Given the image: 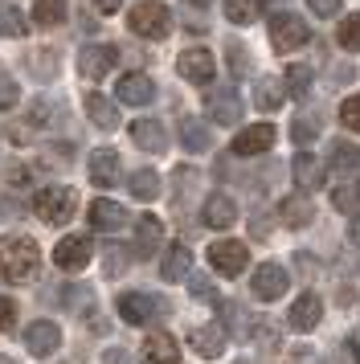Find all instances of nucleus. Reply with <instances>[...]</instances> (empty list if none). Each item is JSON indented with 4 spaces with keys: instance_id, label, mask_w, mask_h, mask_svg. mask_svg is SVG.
Wrapping results in <instances>:
<instances>
[{
    "instance_id": "obj_33",
    "label": "nucleus",
    "mask_w": 360,
    "mask_h": 364,
    "mask_svg": "<svg viewBox=\"0 0 360 364\" xmlns=\"http://www.w3.org/2000/svg\"><path fill=\"white\" fill-rule=\"evenodd\" d=\"M336 41H340V50L348 53H360V13L340 21V29H336Z\"/></svg>"
},
{
    "instance_id": "obj_4",
    "label": "nucleus",
    "mask_w": 360,
    "mask_h": 364,
    "mask_svg": "<svg viewBox=\"0 0 360 364\" xmlns=\"http://www.w3.org/2000/svg\"><path fill=\"white\" fill-rule=\"evenodd\" d=\"M270 41H275L278 53H291V50H303L311 41V29L295 13H275L270 17Z\"/></svg>"
},
{
    "instance_id": "obj_14",
    "label": "nucleus",
    "mask_w": 360,
    "mask_h": 364,
    "mask_svg": "<svg viewBox=\"0 0 360 364\" xmlns=\"http://www.w3.org/2000/svg\"><path fill=\"white\" fill-rule=\"evenodd\" d=\"M209 119L213 123H221V127H233V123L242 119V99H238L233 86H221V90H213L209 95Z\"/></svg>"
},
{
    "instance_id": "obj_35",
    "label": "nucleus",
    "mask_w": 360,
    "mask_h": 364,
    "mask_svg": "<svg viewBox=\"0 0 360 364\" xmlns=\"http://www.w3.org/2000/svg\"><path fill=\"white\" fill-rule=\"evenodd\" d=\"M356 164H360V148H352V144H332V168L336 172H352Z\"/></svg>"
},
{
    "instance_id": "obj_47",
    "label": "nucleus",
    "mask_w": 360,
    "mask_h": 364,
    "mask_svg": "<svg viewBox=\"0 0 360 364\" xmlns=\"http://www.w3.org/2000/svg\"><path fill=\"white\" fill-rule=\"evenodd\" d=\"M90 4H95L98 13H119L123 9V0H90Z\"/></svg>"
},
{
    "instance_id": "obj_15",
    "label": "nucleus",
    "mask_w": 360,
    "mask_h": 364,
    "mask_svg": "<svg viewBox=\"0 0 360 364\" xmlns=\"http://www.w3.org/2000/svg\"><path fill=\"white\" fill-rule=\"evenodd\" d=\"M90 225H95L98 233H115V230H123V225H127V209H123L119 200L98 197V200H90Z\"/></svg>"
},
{
    "instance_id": "obj_36",
    "label": "nucleus",
    "mask_w": 360,
    "mask_h": 364,
    "mask_svg": "<svg viewBox=\"0 0 360 364\" xmlns=\"http://www.w3.org/2000/svg\"><path fill=\"white\" fill-rule=\"evenodd\" d=\"M287 95H295V99H303V95H307L311 90V70L307 66H291L287 70Z\"/></svg>"
},
{
    "instance_id": "obj_31",
    "label": "nucleus",
    "mask_w": 360,
    "mask_h": 364,
    "mask_svg": "<svg viewBox=\"0 0 360 364\" xmlns=\"http://www.w3.org/2000/svg\"><path fill=\"white\" fill-rule=\"evenodd\" d=\"M25 62H29V74L37 82H49V78L58 74V50H33Z\"/></svg>"
},
{
    "instance_id": "obj_2",
    "label": "nucleus",
    "mask_w": 360,
    "mask_h": 364,
    "mask_svg": "<svg viewBox=\"0 0 360 364\" xmlns=\"http://www.w3.org/2000/svg\"><path fill=\"white\" fill-rule=\"evenodd\" d=\"M74 209H78V193L70 184H49V188H41L33 197V213L41 217L46 225H65L74 217Z\"/></svg>"
},
{
    "instance_id": "obj_20",
    "label": "nucleus",
    "mask_w": 360,
    "mask_h": 364,
    "mask_svg": "<svg viewBox=\"0 0 360 364\" xmlns=\"http://www.w3.org/2000/svg\"><path fill=\"white\" fill-rule=\"evenodd\" d=\"M275 127L270 123H254V127H245L242 135H233V151L238 156H258V151H270V144H275Z\"/></svg>"
},
{
    "instance_id": "obj_12",
    "label": "nucleus",
    "mask_w": 360,
    "mask_h": 364,
    "mask_svg": "<svg viewBox=\"0 0 360 364\" xmlns=\"http://www.w3.org/2000/svg\"><path fill=\"white\" fill-rule=\"evenodd\" d=\"M25 348H29L33 356H53L58 348H62V331L58 323H49V319H37L25 328Z\"/></svg>"
},
{
    "instance_id": "obj_51",
    "label": "nucleus",
    "mask_w": 360,
    "mask_h": 364,
    "mask_svg": "<svg viewBox=\"0 0 360 364\" xmlns=\"http://www.w3.org/2000/svg\"><path fill=\"white\" fill-rule=\"evenodd\" d=\"M193 4H209V0H193Z\"/></svg>"
},
{
    "instance_id": "obj_41",
    "label": "nucleus",
    "mask_w": 360,
    "mask_h": 364,
    "mask_svg": "<svg viewBox=\"0 0 360 364\" xmlns=\"http://www.w3.org/2000/svg\"><path fill=\"white\" fill-rule=\"evenodd\" d=\"M189 291H193V295L201 299V303H221V299H217V291H213V282H209V279H196V274H189Z\"/></svg>"
},
{
    "instance_id": "obj_10",
    "label": "nucleus",
    "mask_w": 360,
    "mask_h": 364,
    "mask_svg": "<svg viewBox=\"0 0 360 364\" xmlns=\"http://www.w3.org/2000/svg\"><path fill=\"white\" fill-rule=\"evenodd\" d=\"M176 70H180V78H189V82H196V86H209L213 74H217V62H213L209 50H184Z\"/></svg>"
},
{
    "instance_id": "obj_22",
    "label": "nucleus",
    "mask_w": 360,
    "mask_h": 364,
    "mask_svg": "<svg viewBox=\"0 0 360 364\" xmlns=\"http://www.w3.org/2000/svg\"><path fill=\"white\" fill-rule=\"evenodd\" d=\"M144 364H180V344L168 331H152L144 340Z\"/></svg>"
},
{
    "instance_id": "obj_39",
    "label": "nucleus",
    "mask_w": 360,
    "mask_h": 364,
    "mask_svg": "<svg viewBox=\"0 0 360 364\" xmlns=\"http://www.w3.org/2000/svg\"><path fill=\"white\" fill-rule=\"evenodd\" d=\"M340 123L348 127V132H360V95H352V99L340 102Z\"/></svg>"
},
{
    "instance_id": "obj_40",
    "label": "nucleus",
    "mask_w": 360,
    "mask_h": 364,
    "mask_svg": "<svg viewBox=\"0 0 360 364\" xmlns=\"http://www.w3.org/2000/svg\"><path fill=\"white\" fill-rule=\"evenodd\" d=\"M127 262H131V254H127V250H119V246L107 250V274H111V279H119V274L127 270Z\"/></svg>"
},
{
    "instance_id": "obj_18",
    "label": "nucleus",
    "mask_w": 360,
    "mask_h": 364,
    "mask_svg": "<svg viewBox=\"0 0 360 364\" xmlns=\"http://www.w3.org/2000/svg\"><path fill=\"white\" fill-rule=\"evenodd\" d=\"M291 176H295V184H299L303 193H315V188H324V181H327L324 164H319V160H315L311 151H299V156H295Z\"/></svg>"
},
{
    "instance_id": "obj_8",
    "label": "nucleus",
    "mask_w": 360,
    "mask_h": 364,
    "mask_svg": "<svg viewBox=\"0 0 360 364\" xmlns=\"http://www.w3.org/2000/svg\"><path fill=\"white\" fill-rule=\"evenodd\" d=\"M115 62H119V50L115 46H86L78 53V74L90 78V82H98V78H107L115 70Z\"/></svg>"
},
{
    "instance_id": "obj_5",
    "label": "nucleus",
    "mask_w": 360,
    "mask_h": 364,
    "mask_svg": "<svg viewBox=\"0 0 360 364\" xmlns=\"http://www.w3.org/2000/svg\"><path fill=\"white\" fill-rule=\"evenodd\" d=\"M209 266L221 279H238L245 266H250V250L242 242H213L209 246Z\"/></svg>"
},
{
    "instance_id": "obj_24",
    "label": "nucleus",
    "mask_w": 360,
    "mask_h": 364,
    "mask_svg": "<svg viewBox=\"0 0 360 364\" xmlns=\"http://www.w3.org/2000/svg\"><path fill=\"white\" fill-rule=\"evenodd\" d=\"M131 139H135V148L156 151V156L168 148V135H164V127L156 119H135V123H131Z\"/></svg>"
},
{
    "instance_id": "obj_9",
    "label": "nucleus",
    "mask_w": 360,
    "mask_h": 364,
    "mask_svg": "<svg viewBox=\"0 0 360 364\" xmlns=\"http://www.w3.org/2000/svg\"><path fill=\"white\" fill-rule=\"evenodd\" d=\"M160 311H164V303L152 299L147 291H127V295H119V315H123L127 323H152Z\"/></svg>"
},
{
    "instance_id": "obj_38",
    "label": "nucleus",
    "mask_w": 360,
    "mask_h": 364,
    "mask_svg": "<svg viewBox=\"0 0 360 364\" xmlns=\"http://www.w3.org/2000/svg\"><path fill=\"white\" fill-rule=\"evenodd\" d=\"M332 205L344 209V213H352V209L360 205V188L356 184H340V188H332Z\"/></svg>"
},
{
    "instance_id": "obj_21",
    "label": "nucleus",
    "mask_w": 360,
    "mask_h": 364,
    "mask_svg": "<svg viewBox=\"0 0 360 364\" xmlns=\"http://www.w3.org/2000/svg\"><path fill=\"white\" fill-rule=\"evenodd\" d=\"M135 258H152L156 250H160V242H164V221L160 217H152V213H144L139 221H135Z\"/></svg>"
},
{
    "instance_id": "obj_32",
    "label": "nucleus",
    "mask_w": 360,
    "mask_h": 364,
    "mask_svg": "<svg viewBox=\"0 0 360 364\" xmlns=\"http://www.w3.org/2000/svg\"><path fill=\"white\" fill-rule=\"evenodd\" d=\"M262 13V0H226V17L233 25H254Z\"/></svg>"
},
{
    "instance_id": "obj_43",
    "label": "nucleus",
    "mask_w": 360,
    "mask_h": 364,
    "mask_svg": "<svg viewBox=\"0 0 360 364\" xmlns=\"http://www.w3.org/2000/svg\"><path fill=\"white\" fill-rule=\"evenodd\" d=\"M291 139L295 144H311V139H315V119H295L291 123Z\"/></svg>"
},
{
    "instance_id": "obj_42",
    "label": "nucleus",
    "mask_w": 360,
    "mask_h": 364,
    "mask_svg": "<svg viewBox=\"0 0 360 364\" xmlns=\"http://www.w3.org/2000/svg\"><path fill=\"white\" fill-rule=\"evenodd\" d=\"M29 123H33V127H46V123H53V102H49V99H37V102H33Z\"/></svg>"
},
{
    "instance_id": "obj_25",
    "label": "nucleus",
    "mask_w": 360,
    "mask_h": 364,
    "mask_svg": "<svg viewBox=\"0 0 360 364\" xmlns=\"http://www.w3.org/2000/svg\"><path fill=\"white\" fill-rule=\"evenodd\" d=\"M82 107H86V115H90L95 127H102V132H115V127H119V107H115L107 95H86Z\"/></svg>"
},
{
    "instance_id": "obj_19",
    "label": "nucleus",
    "mask_w": 360,
    "mask_h": 364,
    "mask_svg": "<svg viewBox=\"0 0 360 364\" xmlns=\"http://www.w3.org/2000/svg\"><path fill=\"white\" fill-rule=\"evenodd\" d=\"M201 221H205L209 230H229V225L238 221V205H233V197L213 193V197L205 200V209H201Z\"/></svg>"
},
{
    "instance_id": "obj_16",
    "label": "nucleus",
    "mask_w": 360,
    "mask_h": 364,
    "mask_svg": "<svg viewBox=\"0 0 360 364\" xmlns=\"http://www.w3.org/2000/svg\"><path fill=\"white\" fill-rule=\"evenodd\" d=\"M86 172H90V181H95L98 188L119 184V151H115V148H95V151H90Z\"/></svg>"
},
{
    "instance_id": "obj_3",
    "label": "nucleus",
    "mask_w": 360,
    "mask_h": 364,
    "mask_svg": "<svg viewBox=\"0 0 360 364\" xmlns=\"http://www.w3.org/2000/svg\"><path fill=\"white\" fill-rule=\"evenodd\" d=\"M127 25L135 37H147V41H160L168 37L172 29V13H168V4H156V0H144V4H135L127 13Z\"/></svg>"
},
{
    "instance_id": "obj_6",
    "label": "nucleus",
    "mask_w": 360,
    "mask_h": 364,
    "mask_svg": "<svg viewBox=\"0 0 360 364\" xmlns=\"http://www.w3.org/2000/svg\"><path fill=\"white\" fill-rule=\"evenodd\" d=\"M90 254H95V242H90V233H65L58 250H53V262L62 266V270H82V266H90Z\"/></svg>"
},
{
    "instance_id": "obj_49",
    "label": "nucleus",
    "mask_w": 360,
    "mask_h": 364,
    "mask_svg": "<svg viewBox=\"0 0 360 364\" xmlns=\"http://www.w3.org/2000/svg\"><path fill=\"white\" fill-rule=\"evenodd\" d=\"M291 364H299V356H295ZM303 364H315V356H311V352H303Z\"/></svg>"
},
{
    "instance_id": "obj_48",
    "label": "nucleus",
    "mask_w": 360,
    "mask_h": 364,
    "mask_svg": "<svg viewBox=\"0 0 360 364\" xmlns=\"http://www.w3.org/2000/svg\"><path fill=\"white\" fill-rule=\"evenodd\" d=\"M348 237H352V246H360V213L352 217V225H348Z\"/></svg>"
},
{
    "instance_id": "obj_50",
    "label": "nucleus",
    "mask_w": 360,
    "mask_h": 364,
    "mask_svg": "<svg viewBox=\"0 0 360 364\" xmlns=\"http://www.w3.org/2000/svg\"><path fill=\"white\" fill-rule=\"evenodd\" d=\"M0 364H16V360H13V356H0Z\"/></svg>"
},
{
    "instance_id": "obj_17",
    "label": "nucleus",
    "mask_w": 360,
    "mask_h": 364,
    "mask_svg": "<svg viewBox=\"0 0 360 364\" xmlns=\"http://www.w3.org/2000/svg\"><path fill=\"white\" fill-rule=\"evenodd\" d=\"M115 95H119V102H127V107H147V102L156 99V82L147 74H123Z\"/></svg>"
},
{
    "instance_id": "obj_45",
    "label": "nucleus",
    "mask_w": 360,
    "mask_h": 364,
    "mask_svg": "<svg viewBox=\"0 0 360 364\" xmlns=\"http://www.w3.org/2000/svg\"><path fill=\"white\" fill-rule=\"evenodd\" d=\"M307 4H311L315 17H336L340 13V0H307Z\"/></svg>"
},
{
    "instance_id": "obj_1",
    "label": "nucleus",
    "mask_w": 360,
    "mask_h": 364,
    "mask_svg": "<svg viewBox=\"0 0 360 364\" xmlns=\"http://www.w3.org/2000/svg\"><path fill=\"white\" fill-rule=\"evenodd\" d=\"M37 266H41V250L33 237H25V233L0 237V274L9 282H29L37 274Z\"/></svg>"
},
{
    "instance_id": "obj_26",
    "label": "nucleus",
    "mask_w": 360,
    "mask_h": 364,
    "mask_svg": "<svg viewBox=\"0 0 360 364\" xmlns=\"http://www.w3.org/2000/svg\"><path fill=\"white\" fill-rule=\"evenodd\" d=\"M209 144H213V135L201 119H180V148L196 156V151H209Z\"/></svg>"
},
{
    "instance_id": "obj_29",
    "label": "nucleus",
    "mask_w": 360,
    "mask_h": 364,
    "mask_svg": "<svg viewBox=\"0 0 360 364\" xmlns=\"http://www.w3.org/2000/svg\"><path fill=\"white\" fill-rule=\"evenodd\" d=\"M65 13H70V0H37V4H33V21H37L41 29L62 25Z\"/></svg>"
},
{
    "instance_id": "obj_7",
    "label": "nucleus",
    "mask_w": 360,
    "mask_h": 364,
    "mask_svg": "<svg viewBox=\"0 0 360 364\" xmlns=\"http://www.w3.org/2000/svg\"><path fill=\"white\" fill-rule=\"evenodd\" d=\"M250 291H254V299H262V303H275V299H282V295H287V270H282L278 262H262L258 270H254Z\"/></svg>"
},
{
    "instance_id": "obj_11",
    "label": "nucleus",
    "mask_w": 360,
    "mask_h": 364,
    "mask_svg": "<svg viewBox=\"0 0 360 364\" xmlns=\"http://www.w3.org/2000/svg\"><path fill=\"white\" fill-rule=\"evenodd\" d=\"M291 328L295 331H315L319 328V319H324V299L315 295V291H303V295L291 303Z\"/></svg>"
},
{
    "instance_id": "obj_34",
    "label": "nucleus",
    "mask_w": 360,
    "mask_h": 364,
    "mask_svg": "<svg viewBox=\"0 0 360 364\" xmlns=\"http://www.w3.org/2000/svg\"><path fill=\"white\" fill-rule=\"evenodd\" d=\"M0 37H25V13L16 4H0Z\"/></svg>"
},
{
    "instance_id": "obj_28",
    "label": "nucleus",
    "mask_w": 360,
    "mask_h": 364,
    "mask_svg": "<svg viewBox=\"0 0 360 364\" xmlns=\"http://www.w3.org/2000/svg\"><path fill=\"white\" fill-rule=\"evenodd\" d=\"M278 213H282V221H287L291 230H303V225L315 221V209H311V200H303V197H287L278 205Z\"/></svg>"
},
{
    "instance_id": "obj_46",
    "label": "nucleus",
    "mask_w": 360,
    "mask_h": 364,
    "mask_svg": "<svg viewBox=\"0 0 360 364\" xmlns=\"http://www.w3.org/2000/svg\"><path fill=\"white\" fill-rule=\"evenodd\" d=\"M102 364H135V360H131V352H123V348H107L102 352Z\"/></svg>"
},
{
    "instance_id": "obj_30",
    "label": "nucleus",
    "mask_w": 360,
    "mask_h": 364,
    "mask_svg": "<svg viewBox=\"0 0 360 364\" xmlns=\"http://www.w3.org/2000/svg\"><path fill=\"white\" fill-rule=\"evenodd\" d=\"M127 188H131V197L135 200H156V193H160V176H156L152 168H139V172H131Z\"/></svg>"
},
{
    "instance_id": "obj_27",
    "label": "nucleus",
    "mask_w": 360,
    "mask_h": 364,
    "mask_svg": "<svg viewBox=\"0 0 360 364\" xmlns=\"http://www.w3.org/2000/svg\"><path fill=\"white\" fill-rule=\"evenodd\" d=\"M282 99H287V86L278 82V78H258V82H254V107H262V111H278Z\"/></svg>"
},
{
    "instance_id": "obj_37",
    "label": "nucleus",
    "mask_w": 360,
    "mask_h": 364,
    "mask_svg": "<svg viewBox=\"0 0 360 364\" xmlns=\"http://www.w3.org/2000/svg\"><path fill=\"white\" fill-rule=\"evenodd\" d=\"M16 102H21V86H16L13 74L0 70V111H13Z\"/></svg>"
},
{
    "instance_id": "obj_23",
    "label": "nucleus",
    "mask_w": 360,
    "mask_h": 364,
    "mask_svg": "<svg viewBox=\"0 0 360 364\" xmlns=\"http://www.w3.org/2000/svg\"><path fill=\"white\" fill-rule=\"evenodd\" d=\"M193 274V254H189V246H168V254H164V262H160V279L164 282H184Z\"/></svg>"
},
{
    "instance_id": "obj_13",
    "label": "nucleus",
    "mask_w": 360,
    "mask_h": 364,
    "mask_svg": "<svg viewBox=\"0 0 360 364\" xmlns=\"http://www.w3.org/2000/svg\"><path fill=\"white\" fill-rule=\"evenodd\" d=\"M189 344H193L196 356H205V360H217V356L226 352L229 336H226V328H221V323H201V328L189 336Z\"/></svg>"
},
{
    "instance_id": "obj_44",
    "label": "nucleus",
    "mask_w": 360,
    "mask_h": 364,
    "mask_svg": "<svg viewBox=\"0 0 360 364\" xmlns=\"http://www.w3.org/2000/svg\"><path fill=\"white\" fill-rule=\"evenodd\" d=\"M16 323V303L9 295H0V331H13Z\"/></svg>"
}]
</instances>
